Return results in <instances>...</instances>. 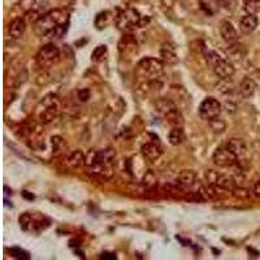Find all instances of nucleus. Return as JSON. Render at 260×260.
<instances>
[{
  "label": "nucleus",
  "instance_id": "13",
  "mask_svg": "<svg viewBox=\"0 0 260 260\" xmlns=\"http://www.w3.org/2000/svg\"><path fill=\"white\" fill-rule=\"evenodd\" d=\"M26 31V20L22 17L13 18L8 25V34L12 39H18Z\"/></svg>",
  "mask_w": 260,
  "mask_h": 260
},
{
  "label": "nucleus",
  "instance_id": "31",
  "mask_svg": "<svg viewBox=\"0 0 260 260\" xmlns=\"http://www.w3.org/2000/svg\"><path fill=\"white\" fill-rule=\"evenodd\" d=\"M216 3L226 11H233L237 7V0H216Z\"/></svg>",
  "mask_w": 260,
  "mask_h": 260
},
{
  "label": "nucleus",
  "instance_id": "22",
  "mask_svg": "<svg viewBox=\"0 0 260 260\" xmlns=\"http://www.w3.org/2000/svg\"><path fill=\"white\" fill-rule=\"evenodd\" d=\"M85 160H86V155L83 154L82 151L76 150L73 152H71L67 159V162H68V166L72 167V168H78L81 166H85Z\"/></svg>",
  "mask_w": 260,
  "mask_h": 260
},
{
  "label": "nucleus",
  "instance_id": "21",
  "mask_svg": "<svg viewBox=\"0 0 260 260\" xmlns=\"http://www.w3.org/2000/svg\"><path fill=\"white\" fill-rule=\"evenodd\" d=\"M20 226L24 231H38L42 228V225L41 222L32 219V216L30 213H24L22 216H20Z\"/></svg>",
  "mask_w": 260,
  "mask_h": 260
},
{
  "label": "nucleus",
  "instance_id": "24",
  "mask_svg": "<svg viewBox=\"0 0 260 260\" xmlns=\"http://www.w3.org/2000/svg\"><path fill=\"white\" fill-rule=\"evenodd\" d=\"M168 141L172 146H178L185 141V133L182 127L173 126L168 134Z\"/></svg>",
  "mask_w": 260,
  "mask_h": 260
},
{
  "label": "nucleus",
  "instance_id": "28",
  "mask_svg": "<svg viewBox=\"0 0 260 260\" xmlns=\"http://www.w3.org/2000/svg\"><path fill=\"white\" fill-rule=\"evenodd\" d=\"M9 254L12 255L13 257H16V259H22V260L30 259L29 252L25 251V250H22V248H20V247L9 248Z\"/></svg>",
  "mask_w": 260,
  "mask_h": 260
},
{
  "label": "nucleus",
  "instance_id": "36",
  "mask_svg": "<svg viewBox=\"0 0 260 260\" xmlns=\"http://www.w3.org/2000/svg\"><path fill=\"white\" fill-rule=\"evenodd\" d=\"M161 2H162V4H164V6H166V7H172V6H173V4H175L176 0H161Z\"/></svg>",
  "mask_w": 260,
  "mask_h": 260
},
{
  "label": "nucleus",
  "instance_id": "27",
  "mask_svg": "<svg viewBox=\"0 0 260 260\" xmlns=\"http://www.w3.org/2000/svg\"><path fill=\"white\" fill-rule=\"evenodd\" d=\"M107 55V46L106 45H99L91 53V60L95 62H99L104 59Z\"/></svg>",
  "mask_w": 260,
  "mask_h": 260
},
{
  "label": "nucleus",
  "instance_id": "1",
  "mask_svg": "<svg viewBox=\"0 0 260 260\" xmlns=\"http://www.w3.org/2000/svg\"><path fill=\"white\" fill-rule=\"evenodd\" d=\"M69 25V13L64 8H55L42 15L34 24V30L42 38H59L62 37Z\"/></svg>",
  "mask_w": 260,
  "mask_h": 260
},
{
  "label": "nucleus",
  "instance_id": "30",
  "mask_svg": "<svg viewBox=\"0 0 260 260\" xmlns=\"http://www.w3.org/2000/svg\"><path fill=\"white\" fill-rule=\"evenodd\" d=\"M210 125L215 133H222V132L225 130V127H226L225 122L222 121V120H220L219 117L215 118V120H212V121H210Z\"/></svg>",
  "mask_w": 260,
  "mask_h": 260
},
{
  "label": "nucleus",
  "instance_id": "10",
  "mask_svg": "<svg viewBox=\"0 0 260 260\" xmlns=\"http://www.w3.org/2000/svg\"><path fill=\"white\" fill-rule=\"evenodd\" d=\"M116 151L113 148H106V150L98 151V164L101 168V175L104 172H108L112 169L113 164L116 161Z\"/></svg>",
  "mask_w": 260,
  "mask_h": 260
},
{
  "label": "nucleus",
  "instance_id": "32",
  "mask_svg": "<svg viewBox=\"0 0 260 260\" xmlns=\"http://www.w3.org/2000/svg\"><path fill=\"white\" fill-rule=\"evenodd\" d=\"M77 95H78V99H80L81 102H87L90 99V90L89 89H81L77 91Z\"/></svg>",
  "mask_w": 260,
  "mask_h": 260
},
{
  "label": "nucleus",
  "instance_id": "12",
  "mask_svg": "<svg viewBox=\"0 0 260 260\" xmlns=\"http://www.w3.org/2000/svg\"><path fill=\"white\" fill-rule=\"evenodd\" d=\"M220 34H221L225 43H228L229 46L236 45L238 42V31L229 21H222L220 24Z\"/></svg>",
  "mask_w": 260,
  "mask_h": 260
},
{
  "label": "nucleus",
  "instance_id": "20",
  "mask_svg": "<svg viewBox=\"0 0 260 260\" xmlns=\"http://www.w3.org/2000/svg\"><path fill=\"white\" fill-rule=\"evenodd\" d=\"M160 57L167 65H175L178 62V57L175 52V48L169 45H164L160 50Z\"/></svg>",
  "mask_w": 260,
  "mask_h": 260
},
{
  "label": "nucleus",
  "instance_id": "23",
  "mask_svg": "<svg viewBox=\"0 0 260 260\" xmlns=\"http://www.w3.org/2000/svg\"><path fill=\"white\" fill-rule=\"evenodd\" d=\"M113 18L116 17L115 16H112V12H110V11L101 12L96 16V18H95V26H96L99 30L106 29V27L112 22Z\"/></svg>",
  "mask_w": 260,
  "mask_h": 260
},
{
  "label": "nucleus",
  "instance_id": "6",
  "mask_svg": "<svg viewBox=\"0 0 260 260\" xmlns=\"http://www.w3.org/2000/svg\"><path fill=\"white\" fill-rule=\"evenodd\" d=\"M60 61V50L52 43L43 46L36 55V62L41 69H48Z\"/></svg>",
  "mask_w": 260,
  "mask_h": 260
},
{
  "label": "nucleus",
  "instance_id": "8",
  "mask_svg": "<svg viewBox=\"0 0 260 260\" xmlns=\"http://www.w3.org/2000/svg\"><path fill=\"white\" fill-rule=\"evenodd\" d=\"M199 116H201L203 120L206 121H212L215 118L220 117L222 112V104L220 103L219 99H216V98H206L203 102L199 106Z\"/></svg>",
  "mask_w": 260,
  "mask_h": 260
},
{
  "label": "nucleus",
  "instance_id": "15",
  "mask_svg": "<svg viewBox=\"0 0 260 260\" xmlns=\"http://www.w3.org/2000/svg\"><path fill=\"white\" fill-rule=\"evenodd\" d=\"M141 152H142L143 156L146 157L150 161H156L160 159V156L162 155L161 147H160L159 143L154 142H147L142 146L141 148Z\"/></svg>",
  "mask_w": 260,
  "mask_h": 260
},
{
  "label": "nucleus",
  "instance_id": "25",
  "mask_svg": "<svg viewBox=\"0 0 260 260\" xmlns=\"http://www.w3.org/2000/svg\"><path fill=\"white\" fill-rule=\"evenodd\" d=\"M51 146H52V151L55 156L64 154L65 151H67V145H65L64 139L59 136H53L51 138Z\"/></svg>",
  "mask_w": 260,
  "mask_h": 260
},
{
  "label": "nucleus",
  "instance_id": "17",
  "mask_svg": "<svg viewBox=\"0 0 260 260\" xmlns=\"http://www.w3.org/2000/svg\"><path fill=\"white\" fill-rule=\"evenodd\" d=\"M225 146H226L238 159H242V157H245L246 154H247V146H246L245 141L241 138H231Z\"/></svg>",
  "mask_w": 260,
  "mask_h": 260
},
{
  "label": "nucleus",
  "instance_id": "4",
  "mask_svg": "<svg viewBox=\"0 0 260 260\" xmlns=\"http://www.w3.org/2000/svg\"><path fill=\"white\" fill-rule=\"evenodd\" d=\"M60 103L56 95H48L41 102L38 107V120L42 124H48L53 121L59 115Z\"/></svg>",
  "mask_w": 260,
  "mask_h": 260
},
{
  "label": "nucleus",
  "instance_id": "9",
  "mask_svg": "<svg viewBox=\"0 0 260 260\" xmlns=\"http://www.w3.org/2000/svg\"><path fill=\"white\" fill-rule=\"evenodd\" d=\"M213 162H215L217 167H221V168H229V167H234L236 164L240 162V159L236 156V155L232 152L226 146H222V147L216 148V151L213 152L212 156Z\"/></svg>",
  "mask_w": 260,
  "mask_h": 260
},
{
  "label": "nucleus",
  "instance_id": "34",
  "mask_svg": "<svg viewBox=\"0 0 260 260\" xmlns=\"http://www.w3.org/2000/svg\"><path fill=\"white\" fill-rule=\"evenodd\" d=\"M251 194L254 195V197H256V198H260V181L254 183V186H252L251 189Z\"/></svg>",
  "mask_w": 260,
  "mask_h": 260
},
{
  "label": "nucleus",
  "instance_id": "35",
  "mask_svg": "<svg viewBox=\"0 0 260 260\" xmlns=\"http://www.w3.org/2000/svg\"><path fill=\"white\" fill-rule=\"evenodd\" d=\"M99 259H107V260H113L116 259V255L112 252H103V254L99 256Z\"/></svg>",
  "mask_w": 260,
  "mask_h": 260
},
{
  "label": "nucleus",
  "instance_id": "16",
  "mask_svg": "<svg viewBox=\"0 0 260 260\" xmlns=\"http://www.w3.org/2000/svg\"><path fill=\"white\" fill-rule=\"evenodd\" d=\"M177 181L180 186H182L183 189L190 190L197 183V173L194 171H191V169H183V171L180 172Z\"/></svg>",
  "mask_w": 260,
  "mask_h": 260
},
{
  "label": "nucleus",
  "instance_id": "29",
  "mask_svg": "<svg viewBox=\"0 0 260 260\" xmlns=\"http://www.w3.org/2000/svg\"><path fill=\"white\" fill-rule=\"evenodd\" d=\"M142 182H143V185H145L146 187H148V189L156 186L157 178H156V176L154 175V172L148 171L147 173H146V175H145V177H143Z\"/></svg>",
  "mask_w": 260,
  "mask_h": 260
},
{
  "label": "nucleus",
  "instance_id": "5",
  "mask_svg": "<svg viewBox=\"0 0 260 260\" xmlns=\"http://www.w3.org/2000/svg\"><path fill=\"white\" fill-rule=\"evenodd\" d=\"M164 61L155 57H145L137 65V73L148 80H157L164 73Z\"/></svg>",
  "mask_w": 260,
  "mask_h": 260
},
{
  "label": "nucleus",
  "instance_id": "18",
  "mask_svg": "<svg viewBox=\"0 0 260 260\" xmlns=\"http://www.w3.org/2000/svg\"><path fill=\"white\" fill-rule=\"evenodd\" d=\"M257 86L255 83V81L250 77H245L242 80V82L240 83V87H238V94L243 98V99H248V98H252L256 92Z\"/></svg>",
  "mask_w": 260,
  "mask_h": 260
},
{
  "label": "nucleus",
  "instance_id": "37",
  "mask_svg": "<svg viewBox=\"0 0 260 260\" xmlns=\"http://www.w3.org/2000/svg\"><path fill=\"white\" fill-rule=\"evenodd\" d=\"M62 4H65V6H72V4L74 3V0H60Z\"/></svg>",
  "mask_w": 260,
  "mask_h": 260
},
{
  "label": "nucleus",
  "instance_id": "14",
  "mask_svg": "<svg viewBox=\"0 0 260 260\" xmlns=\"http://www.w3.org/2000/svg\"><path fill=\"white\" fill-rule=\"evenodd\" d=\"M118 50L124 56L134 55L138 51V45H137V41L133 38V36L125 34L121 41H120V43H118Z\"/></svg>",
  "mask_w": 260,
  "mask_h": 260
},
{
  "label": "nucleus",
  "instance_id": "2",
  "mask_svg": "<svg viewBox=\"0 0 260 260\" xmlns=\"http://www.w3.org/2000/svg\"><path fill=\"white\" fill-rule=\"evenodd\" d=\"M156 110L164 120L172 126H182L183 116L178 110L177 104L167 98H159L156 101Z\"/></svg>",
  "mask_w": 260,
  "mask_h": 260
},
{
  "label": "nucleus",
  "instance_id": "11",
  "mask_svg": "<svg viewBox=\"0 0 260 260\" xmlns=\"http://www.w3.org/2000/svg\"><path fill=\"white\" fill-rule=\"evenodd\" d=\"M212 69L213 72H215L216 76L219 78H221V80H229V78L234 74V72H236L233 64H232L231 61H228L225 57H222L221 60H219V61L216 62L212 67Z\"/></svg>",
  "mask_w": 260,
  "mask_h": 260
},
{
  "label": "nucleus",
  "instance_id": "7",
  "mask_svg": "<svg viewBox=\"0 0 260 260\" xmlns=\"http://www.w3.org/2000/svg\"><path fill=\"white\" fill-rule=\"evenodd\" d=\"M206 177L210 185L215 186V189L219 191H228L233 192L236 189V180L233 178V176L231 175H224V173H217L215 171H207L206 173Z\"/></svg>",
  "mask_w": 260,
  "mask_h": 260
},
{
  "label": "nucleus",
  "instance_id": "33",
  "mask_svg": "<svg viewBox=\"0 0 260 260\" xmlns=\"http://www.w3.org/2000/svg\"><path fill=\"white\" fill-rule=\"evenodd\" d=\"M233 194L236 195V197H238V198H247V197H250V194H251V192L246 189H238V187H236L233 191Z\"/></svg>",
  "mask_w": 260,
  "mask_h": 260
},
{
  "label": "nucleus",
  "instance_id": "26",
  "mask_svg": "<svg viewBox=\"0 0 260 260\" xmlns=\"http://www.w3.org/2000/svg\"><path fill=\"white\" fill-rule=\"evenodd\" d=\"M243 9L250 15H257L260 12V0H245Z\"/></svg>",
  "mask_w": 260,
  "mask_h": 260
},
{
  "label": "nucleus",
  "instance_id": "19",
  "mask_svg": "<svg viewBox=\"0 0 260 260\" xmlns=\"http://www.w3.org/2000/svg\"><path fill=\"white\" fill-rule=\"evenodd\" d=\"M257 25H259V20H257L256 15H250V13L243 16L240 21V29L245 34H251L252 31H255Z\"/></svg>",
  "mask_w": 260,
  "mask_h": 260
},
{
  "label": "nucleus",
  "instance_id": "3",
  "mask_svg": "<svg viewBox=\"0 0 260 260\" xmlns=\"http://www.w3.org/2000/svg\"><path fill=\"white\" fill-rule=\"evenodd\" d=\"M116 26L118 29L121 30V31H132L133 27L138 26V27H145L148 22V18L142 17V16L139 15L138 11L133 8H127L121 11V12L118 13L115 18Z\"/></svg>",
  "mask_w": 260,
  "mask_h": 260
}]
</instances>
